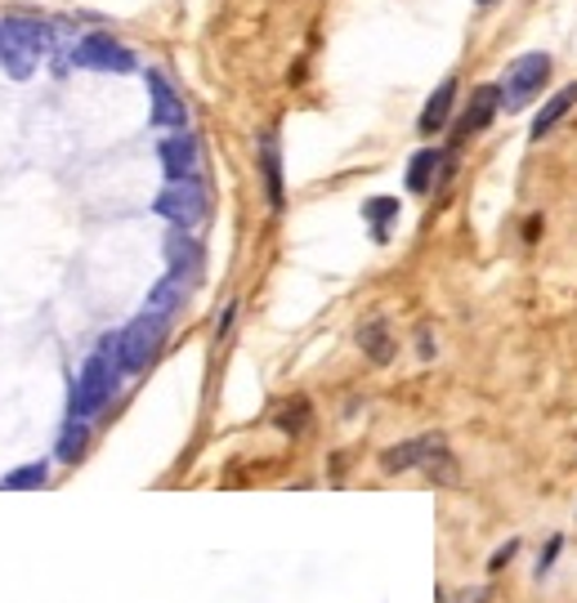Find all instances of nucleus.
Returning <instances> with one entry per match:
<instances>
[{"instance_id":"obj_1","label":"nucleus","mask_w":577,"mask_h":603,"mask_svg":"<svg viewBox=\"0 0 577 603\" xmlns=\"http://www.w3.org/2000/svg\"><path fill=\"white\" fill-rule=\"evenodd\" d=\"M166 331H171V318H157V313L140 309V318H131L117 335H103V349L122 367V376H140L157 362V353L166 344Z\"/></svg>"},{"instance_id":"obj_2","label":"nucleus","mask_w":577,"mask_h":603,"mask_svg":"<svg viewBox=\"0 0 577 603\" xmlns=\"http://www.w3.org/2000/svg\"><path fill=\"white\" fill-rule=\"evenodd\" d=\"M45 54H50V28L41 19L10 14L0 23V67H6L14 81H28L41 67Z\"/></svg>"},{"instance_id":"obj_3","label":"nucleus","mask_w":577,"mask_h":603,"mask_svg":"<svg viewBox=\"0 0 577 603\" xmlns=\"http://www.w3.org/2000/svg\"><path fill=\"white\" fill-rule=\"evenodd\" d=\"M117 381H122V367H117V362H112V353L99 344V353L85 357V367H81L76 381H72L68 416H72V420H94V416L112 403V394H117Z\"/></svg>"},{"instance_id":"obj_4","label":"nucleus","mask_w":577,"mask_h":603,"mask_svg":"<svg viewBox=\"0 0 577 603\" xmlns=\"http://www.w3.org/2000/svg\"><path fill=\"white\" fill-rule=\"evenodd\" d=\"M381 469L385 474H408V469H425L430 478L439 482H452L456 478V460L447 451V443L439 434H421V438H408L399 447H385L381 451Z\"/></svg>"},{"instance_id":"obj_5","label":"nucleus","mask_w":577,"mask_h":603,"mask_svg":"<svg viewBox=\"0 0 577 603\" xmlns=\"http://www.w3.org/2000/svg\"><path fill=\"white\" fill-rule=\"evenodd\" d=\"M153 210H157L162 219H171L175 228L193 232L197 223H206V219H210V193H206V184H202V179H171V184L157 193Z\"/></svg>"},{"instance_id":"obj_6","label":"nucleus","mask_w":577,"mask_h":603,"mask_svg":"<svg viewBox=\"0 0 577 603\" xmlns=\"http://www.w3.org/2000/svg\"><path fill=\"white\" fill-rule=\"evenodd\" d=\"M546 81H550V54H542V50L519 54V59L506 67V76H502V112L528 107V103L542 94Z\"/></svg>"},{"instance_id":"obj_7","label":"nucleus","mask_w":577,"mask_h":603,"mask_svg":"<svg viewBox=\"0 0 577 603\" xmlns=\"http://www.w3.org/2000/svg\"><path fill=\"white\" fill-rule=\"evenodd\" d=\"M72 63L76 67H90V72H131L135 67V54L112 41V37H85L76 50H72Z\"/></svg>"},{"instance_id":"obj_8","label":"nucleus","mask_w":577,"mask_h":603,"mask_svg":"<svg viewBox=\"0 0 577 603\" xmlns=\"http://www.w3.org/2000/svg\"><path fill=\"white\" fill-rule=\"evenodd\" d=\"M497 112H502V85H475V90H471V103H466V112H461V121H456V139H452V153H456V144H461V139H471V135L488 131Z\"/></svg>"},{"instance_id":"obj_9","label":"nucleus","mask_w":577,"mask_h":603,"mask_svg":"<svg viewBox=\"0 0 577 603\" xmlns=\"http://www.w3.org/2000/svg\"><path fill=\"white\" fill-rule=\"evenodd\" d=\"M157 157H162L166 179H202V148H197V139L188 131L166 135L162 148H157Z\"/></svg>"},{"instance_id":"obj_10","label":"nucleus","mask_w":577,"mask_h":603,"mask_svg":"<svg viewBox=\"0 0 577 603\" xmlns=\"http://www.w3.org/2000/svg\"><path fill=\"white\" fill-rule=\"evenodd\" d=\"M452 175V148H421L412 162H408V188L412 193H430L434 184H443Z\"/></svg>"},{"instance_id":"obj_11","label":"nucleus","mask_w":577,"mask_h":603,"mask_svg":"<svg viewBox=\"0 0 577 603\" xmlns=\"http://www.w3.org/2000/svg\"><path fill=\"white\" fill-rule=\"evenodd\" d=\"M144 81H148V98H153V121H157V126H166V131H184L188 107H184V98L171 90V81H166L162 72H148Z\"/></svg>"},{"instance_id":"obj_12","label":"nucleus","mask_w":577,"mask_h":603,"mask_svg":"<svg viewBox=\"0 0 577 603\" xmlns=\"http://www.w3.org/2000/svg\"><path fill=\"white\" fill-rule=\"evenodd\" d=\"M256 157H260L265 197H269V206H274V210H282V201H287V188H282V148H278V135H274V131H265V135H260V148H256Z\"/></svg>"},{"instance_id":"obj_13","label":"nucleus","mask_w":577,"mask_h":603,"mask_svg":"<svg viewBox=\"0 0 577 603\" xmlns=\"http://www.w3.org/2000/svg\"><path fill=\"white\" fill-rule=\"evenodd\" d=\"M166 264H171V273H179V278H188V282L202 273V247H197L193 232L171 228V237H166Z\"/></svg>"},{"instance_id":"obj_14","label":"nucleus","mask_w":577,"mask_h":603,"mask_svg":"<svg viewBox=\"0 0 577 603\" xmlns=\"http://www.w3.org/2000/svg\"><path fill=\"white\" fill-rule=\"evenodd\" d=\"M452 107H456V81L447 76L430 98H425V107H421V121H416V131L421 135H439L447 121H452Z\"/></svg>"},{"instance_id":"obj_15","label":"nucleus","mask_w":577,"mask_h":603,"mask_svg":"<svg viewBox=\"0 0 577 603\" xmlns=\"http://www.w3.org/2000/svg\"><path fill=\"white\" fill-rule=\"evenodd\" d=\"M573 107H577V85H564V90H555V94L542 103V112L533 116V131H528V135H533V139H546V135L559 126V121L573 112Z\"/></svg>"},{"instance_id":"obj_16","label":"nucleus","mask_w":577,"mask_h":603,"mask_svg":"<svg viewBox=\"0 0 577 603\" xmlns=\"http://www.w3.org/2000/svg\"><path fill=\"white\" fill-rule=\"evenodd\" d=\"M184 295H188V278H179V273H166L153 291H148V300H144V313H157V318H175V309L184 304Z\"/></svg>"},{"instance_id":"obj_17","label":"nucleus","mask_w":577,"mask_h":603,"mask_svg":"<svg viewBox=\"0 0 577 603\" xmlns=\"http://www.w3.org/2000/svg\"><path fill=\"white\" fill-rule=\"evenodd\" d=\"M359 344H363V353L377 362V367H385V362L394 357V335H390V326L381 318H372V322L359 326Z\"/></svg>"},{"instance_id":"obj_18","label":"nucleus","mask_w":577,"mask_h":603,"mask_svg":"<svg viewBox=\"0 0 577 603\" xmlns=\"http://www.w3.org/2000/svg\"><path fill=\"white\" fill-rule=\"evenodd\" d=\"M85 447H90V420H72V416H68V425H63V434H59L54 456H59L63 465H76V460L85 456Z\"/></svg>"},{"instance_id":"obj_19","label":"nucleus","mask_w":577,"mask_h":603,"mask_svg":"<svg viewBox=\"0 0 577 603\" xmlns=\"http://www.w3.org/2000/svg\"><path fill=\"white\" fill-rule=\"evenodd\" d=\"M45 482H50V465H45V460H32V465L10 469L6 478H0V488H10V492H32V488H45Z\"/></svg>"},{"instance_id":"obj_20","label":"nucleus","mask_w":577,"mask_h":603,"mask_svg":"<svg viewBox=\"0 0 577 603\" xmlns=\"http://www.w3.org/2000/svg\"><path fill=\"white\" fill-rule=\"evenodd\" d=\"M363 219L372 223L377 241H385V237H390V223L399 219V201H394V197H372V201L363 206Z\"/></svg>"},{"instance_id":"obj_21","label":"nucleus","mask_w":577,"mask_h":603,"mask_svg":"<svg viewBox=\"0 0 577 603\" xmlns=\"http://www.w3.org/2000/svg\"><path fill=\"white\" fill-rule=\"evenodd\" d=\"M274 420H278V429H282V434H296V438H300V434L309 429L313 412H309V403H305V398H291V403H282V407L274 412Z\"/></svg>"},{"instance_id":"obj_22","label":"nucleus","mask_w":577,"mask_h":603,"mask_svg":"<svg viewBox=\"0 0 577 603\" xmlns=\"http://www.w3.org/2000/svg\"><path fill=\"white\" fill-rule=\"evenodd\" d=\"M511 554H515V541H511V545H506V550H497V554H493V563H488V568H493V572H497V568H506V559H511Z\"/></svg>"},{"instance_id":"obj_23","label":"nucleus","mask_w":577,"mask_h":603,"mask_svg":"<svg viewBox=\"0 0 577 603\" xmlns=\"http://www.w3.org/2000/svg\"><path fill=\"white\" fill-rule=\"evenodd\" d=\"M480 6H493V0H480Z\"/></svg>"}]
</instances>
